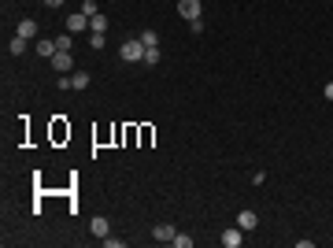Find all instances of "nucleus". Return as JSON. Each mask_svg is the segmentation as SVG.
Here are the masks:
<instances>
[{
	"instance_id": "obj_1",
	"label": "nucleus",
	"mask_w": 333,
	"mask_h": 248,
	"mask_svg": "<svg viewBox=\"0 0 333 248\" xmlns=\"http://www.w3.org/2000/svg\"><path fill=\"white\" fill-rule=\"evenodd\" d=\"M119 56L126 59V63H145V44H141V37H134V41H126Z\"/></svg>"
},
{
	"instance_id": "obj_2",
	"label": "nucleus",
	"mask_w": 333,
	"mask_h": 248,
	"mask_svg": "<svg viewBox=\"0 0 333 248\" xmlns=\"http://www.w3.org/2000/svg\"><path fill=\"white\" fill-rule=\"evenodd\" d=\"M178 15L182 19H204V8H200V0H178Z\"/></svg>"
},
{
	"instance_id": "obj_3",
	"label": "nucleus",
	"mask_w": 333,
	"mask_h": 248,
	"mask_svg": "<svg viewBox=\"0 0 333 248\" xmlns=\"http://www.w3.org/2000/svg\"><path fill=\"white\" fill-rule=\"evenodd\" d=\"M222 244H226V248H241V244H245V230H241V226L222 230Z\"/></svg>"
},
{
	"instance_id": "obj_4",
	"label": "nucleus",
	"mask_w": 333,
	"mask_h": 248,
	"mask_svg": "<svg viewBox=\"0 0 333 248\" xmlns=\"http://www.w3.org/2000/svg\"><path fill=\"white\" fill-rule=\"evenodd\" d=\"M237 226H241V230H245V234H248V230H256V226H259V215H256V211H252V208H245L241 215H237Z\"/></svg>"
},
{
	"instance_id": "obj_5",
	"label": "nucleus",
	"mask_w": 333,
	"mask_h": 248,
	"mask_svg": "<svg viewBox=\"0 0 333 248\" xmlns=\"http://www.w3.org/2000/svg\"><path fill=\"white\" fill-rule=\"evenodd\" d=\"M52 67H56L59 74H71V71H74V59H71V52H56V56H52Z\"/></svg>"
},
{
	"instance_id": "obj_6",
	"label": "nucleus",
	"mask_w": 333,
	"mask_h": 248,
	"mask_svg": "<svg viewBox=\"0 0 333 248\" xmlns=\"http://www.w3.org/2000/svg\"><path fill=\"white\" fill-rule=\"evenodd\" d=\"M15 34H19V37H37V22L34 19H19V26H15Z\"/></svg>"
},
{
	"instance_id": "obj_7",
	"label": "nucleus",
	"mask_w": 333,
	"mask_h": 248,
	"mask_svg": "<svg viewBox=\"0 0 333 248\" xmlns=\"http://www.w3.org/2000/svg\"><path fill=\"white\" fill-rule=\"evenodd\" d=\"M174 234H178V230H174L170 222H160V226L152 230V237H156V241H174Z\"/></svg>"
},
{
	"instance_id": "obj_8",
	"label": "nucleus",
	"mask_w": 333,
	"mask_h": 248,
	"mask_svg": "<svg viewBox=\"0 0 333 248\" xmlns=\"http://www.w3.org/2000/svg\"><path fill=\"white\" fill-rule=\"evenodd\" d=\"M89 230H93V237H107V230H111V222L104 219V215H97V219L89 222Z\"/></svg>"
},
{
	"instance_id": "obj_9",
	"label": "nucleus",
	"mask_w": 333,
	"mask_h": 248,
	"mask_svg": "<svg viewBox=\"0 0 333 248\" xmlns=\"http://www.w3.org/2000/svg\"><path fill=\"white\" fill-rule=\"evenodd\" d=\"M71 30H89V19H85L82 11H78V15H71V19H67V34H71Z\"/></svg>"
},
{
	"instance_id": "obj_10",
	"label": "nucleus",
	"mask_w": 333,
	"mask_h": 248,
	"mask_svg": "<svg viewBox=\"0 0 333 248\" xmlns=\"http://www.w3.org/2000/svg\"><path fill=\"white\" fill-rule=\"evenodd\" d=\"M141 44L145 49H160V34L156 30H141Z\"/></svg>"
},
{
	"instance_id": "obj_11",
	"label": "nucleus",
	"mask_w": 333,
	"mask_h": 248,
	"mask_svg": "<svg viewBox=\"0 0 333 248\" xmlns=\"http://www.w3.org/2000/svg\"><path fill=\"white\" fill-rule=\"evenodd\" d=\"M59 49H56V41H37V56H45V59H52Z\"/></svg>"
},
{
	"instance_id": "obj_12",
	"label": "nucleus",
	"mask_w": 333,
	"mask_h": 248,
	"mask_svg": "<svg viewBox=\"0 0 333 248\" xmlns=\"http://www.w3.org/2000/svg\"><path fill=\"white\" fill-rule=\"evenodd\" d=\"M71 85H74V89H89V74H85V71H74V74H71Z\"/></svg>"
},
{
	"instance_id": "obj_13",
	"label": "nucleus",
	"mask_w": 333,
	"mask_h": 248,
	"mask_svg": "<svg viewBox=\"0 0 333 248\" xmlns=\"http://www.w3.org/2000/svg\"><path fill=\"white\" fill-rule=\"evenodd\" d=\"M89 30H93V34H104V30H107V19H104V15H93V19H89Z\"/></svg>"
},
{
	"instance_id": "obj_14",
	"label": "nucleus",
	"mask_w": 333,
	"mask_h": 248,
	"mask_svg": "<svg viewBox=\"0 0 333 248\" xmlns=\"http://www.w3.org/2000/svg\"><path fill=\"white\" fill-rule=\"evenodd\" d=\"M8 49H11V56H23V52H26V37H19V34H15Z\"/></svg>"
},
{
	"instance_id": "obj_15",
	"label": "nucleus",
	"mask_w": 333,
	"mask_h": 248,
	"mask_svg": "<svg viewBox=\"0 0 333 248\" xmlns=\"http://www.w3.org/2000/svg\"><path fill=\"white\" fill-rule=\"evenodd\" d=\"M82 15H85V19H93V15H100V11H97V0H85V4H82Z\"/></svg>"
},
{
	"instance_id": "obj_16",
	"label": "nucleus",
	"mask_w": 333,
	"mask_h": 248,
	"mask_svg": "<svg viewBox=\"0 0 333 248\" xmlns=\"http://www.w3.org/2000/svg\"><path fill=\"white\" fill-rule=\"evenodd\" d=\"M56 49H59V52H71V34H59V37H56Z\"/></svg>"
},
{
	"instance_id": "obj_17",
	"label": "nucleus",
	"mask_w": 333,
	"mask_h": 248,
	"mask_svg": "<svg viewBox=\"0 0 333 248\" xmlns=\"http://www.w3.org/2000/svg\"><path fill=\"white\" fill-rule=\"evenodd\" d=\"M170 244H178V248H193V237H185V234H174Z\"/></svg>"
},
{
	"instance_id": "obj_18",
	"label": "nucleus",
	"mask_w": 333,
	"mask_h": 248,
	"mask_svg": "<svg viewBox=\"0 0 333 248\" xmlns=\"http://www.w3.org/2000/svg\"><path fill=\"white\" fill-rule=\"evenodd\" d=\"M145 63H152V67L160 63V49H145Z\"/></svg>"
},
{
	"instance_id": "obj_19",
	"label": "nucleus",
	"mask_w": 333,
	"mask_h": 248,
	"mask_svg": "<svg viewBox=\"0 0 333 248\" xmlns=\"http://www.w3.org/2000/svg\"><path fill=\"white\" fill-rule=\"evenodd\" d=\"M89 44H93V52H100V49H104V34H93Z\"/></svg>"
},
{
	"instance_id": "obj_20",
	"label": "nucleus",
	"mask_w": 333,
	"mask_h": 248,
	"mask_svg": "<svg viewBox=\"0 0 333 248\" xmlns=\"http://www.w3.org/2000/svg\"><path fill=\"white\" fill-rule=\"evenodd\" d=\"M322 97H326V100H333V82H329V85L322 89Z\"/></svg>"
},
{
	"instance_id": "obj_21",
	"label": "nucleus",
	"mask_w": 333,
	"mask_h": 248,
	"mask_svg": "<svg viewBox=\"0 0 333 248\" xmlns=\"http://www.w3.org/2000/svg\"><path fill=\"white\" fill-rule=\"evenodd\" d=\"M45 4H49V8H59V4H63V0H45Z\"/></svg>"
}]
</instances>
